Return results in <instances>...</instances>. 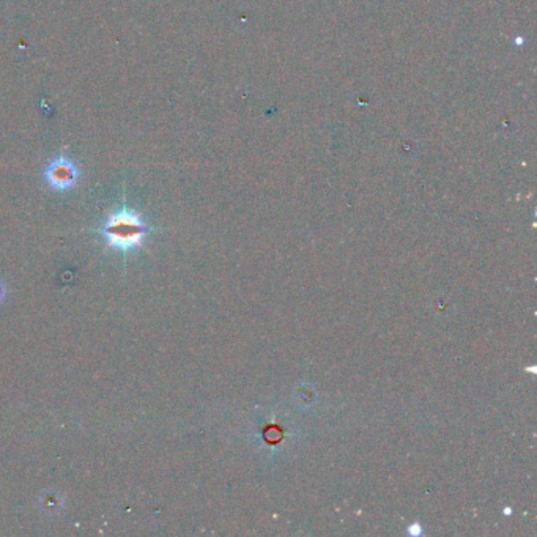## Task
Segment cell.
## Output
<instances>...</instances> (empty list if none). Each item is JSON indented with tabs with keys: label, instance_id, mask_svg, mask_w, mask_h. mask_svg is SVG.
I'll list each match as a JSON object with an SVG mask.
<instances>
[{
	"label": "cell",
	"instance_id": "1",
	"mask_svg": "<svg viewBox=\"0 0 537 537\" xmlns=\"http://www.w3.org/2000/svg\"><path fill=\"white\" fill-rule=\"evenodd\" d=\"M150 230L151 227L147 226L143 217L128 207H123L119 212L112 213L103 224V227L99 229L106 243L121 252L139 248Z\"/></svg>",
	"mask_w": 537,
	"mask_h": 537
},
{
	"label": "cell",
	"instance_id": "2",
	"mask_svg": "<svg viewBox=\"0 0 537 537\" xmlns=\"http://www.w3.org/2000/svg\"><path fill=\"white\" fill-rule=\"evenodd\" d=\"M81 172L76 163L68 156H59L50 161L45 169L46 183L55 191H70L77 185Z\"/></svg>",
	"mask_w": 537,
	"mask_h": 537
},
{
	"label": "cell",
	"instance_id": "3",
	"mask_svg": "<svg viewBox=\"0 0 537 537\" xmlns=\"http://www.w3.org/2000/svg\"><path fill=\"white\" fill-rule=\"evenodd\" d=\"M41 506L43 509H45L46 512H55L60 509L62 506V499L55 497V493H49L48 497H43L41 498Z\"/></svg>",
	"mask_w": 537,
	"mask_h": 537
},
{
	"label": "cell",
	"instance_id": "4",
	"mask_svg": "<svg viewBox=\"0 0 537 537\" xmlns=\"http://www.w3.org/2000/svg\"><path fill=\"white\" fill-rule=\"evenodd\" d=\"M5 296H6V288H5V286H4V282L0 281V303H4Z\"/></svg>",
	"mask_w": 537,
	"mask_h": 537
}]
</instances>
